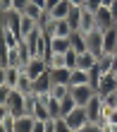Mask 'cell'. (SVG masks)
Wrapping results in <instances>:
<instances>
[{
  "instance_id": "13",
  "label": "cell",
  "mask_w": 117,
  "mask_h": 132,
  "mask_svg": "<svg viewBox=\"0 0 117 132\" xmlns=\"http://www.w3.org/2000/svg\"><path fill=\"white\" fill-rule=\"evenodd\" d=\"M50 51L53 53H67V51H72V38L50 36Z\"/></svg>"
},
{
  "instance_id": "2",
  "label": "cell",
  "mask_w": 117,
  "mask_h": 132,
  "mask_svg": "<svg viewBox=\"0 0 117 132\" xmlns=\"http://www.w3.org/2000/svg\"><path fill=\"white\" fill-rule=\"evenodd\" d=\"M65 120H67V125L72 127L74 132H76V130H81V127H84V125L89 122V113H86V106H76L72 113H67V115H65Z\"/></svg>"
},
{
  "instance_id": "32",
  "label": "cell",
  "mask_w": 117,
  "mask_h": 132,
  "mask_svg": "<svg viewBox=\"0 0 117 132\" xmlns=\"http://www.w3.org/2000/svg\"><path fill=\"white\" fill-rule=\"evenodd\" d=\"M55 132H74V130L67 125L65 118H55Z\"/></svg>"
},
{
  "instance_id": "9",
  "label": "cell",
  "mask_w": 117,
  "mask_h": 132,
  "mask_svg": "<svg viewBox=\"0 0 117 132\" xmlns=\"http://www.w3.org/2000/svg\"><path fill=\"white\" fill-rule=\"evenodd\" d=\"M117 51V24L103 31V53H115Z\"/></svg>"
},
{
  "instance_id": "3",
  "label": "cell",
  "mask_w": 117,
  "mask_h": 132,
  "mask_svg": "<svg viewBox=\"0 0 117 132\" xmlns=\"http://www.w3.org/2000/svg\"><path fill=\"white\" fill-rule=\"evenodd\" d=\"M69 94L74 96V101L79 106H86L89 101L93 98V94H96V89L91 87V84H79V87H69Z\"/></svg>"
},
{
  "instance_id": "11",
  "label": "cell",
  "mask_w": 117,
  "mask_h": 132,
  "mask_svg": "<svg viewBox=\"0 0 117 132\" xmlns=\"http://www.w3.org/2000/svg\"><path fill=\"white\" fill-rule=\"evenodd\" d=\"M0 41L5 43V48H17V46H19V36L14 34L10 27L0 24Z\"/></svg>"
},
{
  "instance_id": "45",
  "label": "cell",
  "mask_w": 117,
  "mask_h": 132,
  "mask_svg": "<svg viewBox=\"0 0 117 132\" xmlns=\"http://www.w3.org/2000/svg\"><path fill=\"white\" fill-rule=\"evenodd\" d=\"M100 3H103V5H105V7H110V5H112V3H115V0H100Z\"/></svg>"
},
{
  "instance_id": "5",
  "label": "cell",
  "mask_w": 117,
  "mask_h": 132,
  "mask_svg": "<svg viewBox=\"0 0 117 132\" xmlns=\"http://www.w3.org/2000/svg\"><path fill=\"white\" fill-rule=\"evenodd\" d=\"M45 70H48V60H45V58H31L26 63V67H24V72L31 77V79H36V77L43 75Z\"/></svg>"
},
{
  "instance_id": "39",
  "label": "cell",
  "mask_w": 117,
  "mask_h": 132,
  "mask_svg": "<svg viewBox=\"0 0 117 132\" xmlns=\"http://www.w3.org/2000/svg\"><path fill=\"white\" fill-rule=\"evenodd\" d=\"M5 77H7V65L0 63V84H5Z\"/></svg>"
},
{
  "instance_id": "1",
  "label": "cell",
  "mask_w": 117,
  "mask_h": 132,
  "mask_svg": "<svg viewBox=\"0 0 117 132\" xmlns=\"http://www.w3.org/2000/svg\"><path fill=\"white\" fill-rule=\"evenodd\" d=\"M103 111H105V101H103V96L98 94H93V98L86 103V113H89V120L91 122H103L105 120V115H103Z\"/></svg>"
},
{
  "instance_id": "25",
  "label": "cell",
  "mask_w": 117,
  "mask_h": 132,
  "mask_svg": "<svg viewBox=\"0 0 117 132\" xmlns=\"http://www.w3.org/2000/svg\"><path fill=\"white\" fill-rule=\"evenodd\" d=\"M76 106H79V103H76V101H74V96H72V94H67L65 98L60 101V111H62V118H65L67 113H72V111H74Z\"/></svg>"
},
{
  "instance_id": "41",
  "label": "cell",
  "mask_w": 117,
  "mask_h": 132,
  "mask_svg": "<svg viewBox=\"0 0 117 132\" xmlns=\"http://www.w3.org/2000/svg\"><path fill=\"white\" fill-rule=\"evenodd\" d=\"M7 113H10V111H7V106H0V122L7 118Z\"/></svg>"
},
{
  "instance_id": "23",
  "label": "cell",
  "mask_w": 117,
  "mask_h": 132,
  "mask_svg": "<svg viewBox=\"0 0 117 132\" xmlns=\"http://www.w3.org/2000/svg\"><path fill=\"white\" fill-rule=\"evenodd\" d=\"M45 106H48V113H50V118H62V111H60V101L57 98H53L50 94H45Z\"/></svg>"
},
{
  "instance_id": "20",
  "label": "cell",
  "mask_w": 117,
  "mask_h": 132,
  "mask_svg": "<svg viewBox=\"0 0 117 132\" xmlns=\"http://www.w3.org/2000/svg\"><path fill=\"white\" fill-rule=\"evenodd\" d=\"M34 115L36 120H50V113H48V106H45V98L43 96H38V101H36V108H34Z\"/></svg>"
},
{
  "instance_id": "22",
  "label": "cell",
  "mask_w": 117,
  "mask_h": 132,
  "mask_svg": "<svg viewBox=\"0 0 117 132\" xmlns=\"http://www.w3.org/2000/svg\"><path fill=\"white\" fill-rule=\"evenodd\" d=\"M41 27L36 19H31V17H26V14H22V41L31 34V31H36V29Z\"/></svg>"
},
{
  "instance_id": "43",
  "label": "cell",
  "mask_w": 117,
  "mask_h": 132,
  "mask_svg": "<svg viewBox=\"0 0 117 132\" xmlns=\"http://www.w3.org/2000/svg\"><path fill=\"white\" fill-rule=\"evenodd\" d=\"M60 3V0H48V3H45V10H50V7H55Z\"/></svg>"
},
{
  "instance_id": "31",
  "label": "cell",
  "mask_w": 117,
  "mask_h": 132,
  "mask_svg": "<svg viewBox=\"0 0 117 132\" xmlns=\"http://www.w3.org/2000/svg\"><path fill=\"white\" fill-rule=\"evenodd\" d=\"M76 55H79V53H74V51H67V53H65V65H67L69 70L76 67Z\"/></svg>"
},
{
  "instance_id": "28",
  "label": "cell",
  "mask_w": 117,
  "mask_h": 132,
  "mask_svg": "<svg viewBox=\"0 0 117 132\" xmlns=\"http://www.w3.org/2000/svg\"><path fill=\"white\" fill-rule=\"evenodd\" d=\"M53 67H67L65 65V53H50V58H48V70Z\"/></svg>"
},
{
  "instance_id": "35",
  "label": "cell",
  "mask_w": 117,
  "mask_h": 132,
  "mask_svg": "<svg viewBox=\"0 0 117 132\" xmlns=\"http://www.w3.org/2000/svg\"><path fill=\"white\" fill-rule=\"evenodd\" d=\"M100 5H103L100 0H86V5H84V7H86V10H91V12H96Z\"/></svg>"
},
{
  "instance_id": "30",
  "label": "cell",
  "mask_w": 117,
  "mask_h": 132,
  "mask_svg": "<svg viewBox=\"0 0 117 132\" xmlns=\"http://www.w3.org/2000/svg\"><path fill=\"white\" fill-rule=\"evenodd\" d=\"M12 94V87H7V84H0V106H7V98Z\"/></svg>"
},
{
  "instance_id": "29",
  "label": "cell",
  "mask_w": 117,
  "mask_h": 132,
  "mask_svg": "<svg viewBox=\"0 0 117 132\" xmlns=\"http://www.w3.org/2000/svg\"><path fill=\"white\" fill-rule=\"evenodd\" d=\"M19 72H22V70L19 67H7V77H5V84H7V87H17V79H19Z\"/></svg>"
},
{
  "instance_id": "4",
  "label": "cell",
  "mask_w": 117,
  "mask_h": 132,
  "mask_svg": "<svg viewBox=\"0 0 117 132\" xmlns=\"http://www.w3.org/2000/svg\"><path fill=\"white\" fill-rule=\"evenodd\" d=\"M84 38H86V48L91 53H96V55L103 53V29H93V31L84 34Z\"/></svg>"
},
{
  "instance_id": "44",
  "label": "cell",
  "mask_w": 117,
  "mask_h": 132,
  "mask_svg": "<svg viewBox=\"0 0 117 132\" xmlns=\"http://www.w3.org/2000/svg\"><path fill=\"white\" fill-rule=\"evenodd\" d=\"M31 3H36L38 7H43V10H45V3H48V0H31Z\"/></svg>"
},
{
  "instance_id": "47",
  "label": "cell",
  "mask_w": 117,
  "mask_h": 132,
  "mask_svg": "<svg viewBox=\"0 0 117 132\" xmlns=\"http://www.w3.org/2000/svg\"><path fill=\"white\" fill-rule=\"evenodd\" d=\"M112 75H115V79H117V72H112Z\"/></svg>"
},
{
  "instance_id": "14",
  "label": "cell",
  "mask_w": 117,
  "mask_h": 132,
  "mask_svg": "<svg viewBox=\"0 0 117 132\" xmlns=\"http://www.w3.org/2000/svg\"><path fill=\"white\" fill-rule=\"evenodd\" d=\"M98 67L103 75L115 72V53H100L98 55Z\"/></svg>"
},
{
  "instance_id": "17",
  "label": "cell",
  "mask_w": 117,
  "mask_h": 132,
  "mask_svg": "<svg viewBox=\"0 0 117 132\" xmlns=\"http://www.w3.org/2000/svg\"><path fill=\"white\" fill-rule=\"evenodd\" d=\"M69 75H72V70H69V67H53L50 70L53 84H69Z\"/></svg>"
},
{
  "instance_id": "40",
  "label": "cell",
  "mask_w": 117,
  "mask_h": 132,
  "mask_svg": "<svg viewBox=\"0 0 117 132\" xmlns=\"http://www.w3.org/2000/svg\"><path fill=\"white\" fill-rule=\"evenodd\" d=\"M110 12H112V19H115V24H117V0L110 5Z\"/></svg>"
},
{
  "instance_id": "15",
  "label": "cell",
  "mask_w": 117,
  "mask_h": 132,
  "mask_svg": "<svg viewBox=\"0 0 117 132\" xmlns=\"http://www.w3.org/2000/svg\"><path fill=\"white\" fill-rule=\"evenodd\" d=\"M96 63H98V55L91 53V51H84V53L76 55V67H81V70H91Z\"/></svg>"
},
{
  "instance_id": "7",
  "label": "cell",
  "mask_w": 117,
  "mask_h": 132,
  "mask_svg": "<svg viewBox=\"0 0 117 132\" xmlns=\"http://www.w3.org/2000/svg\"><path fill=\"white\" fill-rule=\"evenodd\" d=\"M93 29H98V24H96V12H91V10H86V7H81L79 31H81V34H89V31H93Z\"/></svg>"
},
{
  "instance_id": "12",
  "label": "cell",
  "mask_w": 117,
  "mask_h": 132,
  "mask_svg": "<svg viewBox=\"0 0 117 132\" xmlns=\"http://www.w3.org/2000/svg\"><path fill=\"white\" fill-rule=\"evenodd\" d=\"M69 10H72V3H69V0H60L55 7H50V10H45V12H48L53 19H67Z\"/></svg>"
},
{
  "instance_id": "18",
  "label": "cell",
  "mask_w": 117,
  "mask_h": 132,
  "mask_svg": "<svg viewBox=\"0 0 117 132\" xmlns=\"http://www.w3.org/2000/svg\"><path fill=\"white\" fill-rule=\"evenodd\" d=\"M79 84H91L89 82V70L74 67L72 75H69V87H79Z\"/></svg>"
},
{
  "instance_id": "16",
  "label": "cell",
  "mask_w": 117,
  "mask_h": 132,
  "mask_svg": "<svg viewBox=\"0 0 117 132\" xmlns=\"http://www.w3.org/2000/svg\"><path fill=\"white\" fill-rule=\"evenodd\" d=\"M34 125H36V118L26 113L14 120V132H34Z\"/></svg>"
},
{
  "instance_id": "37",
  "label": "cell",
  "mask_w": 117,
  "mask_h": 132,
  "mask_svg": "<svg viewBox=\"0 0 117 132\" xmlns=\"http://www.w3.org/2000/svg\"><path fill=\"white\" fill-rule=\"evenodd\" d=\"M10 10H12V0H0V12L5 14V12H10Z\"/></svg>"
},
{
  "instance_id": "19",
  "label": "cell",
  "mask_w": 117,
  "mask_h": 132,
  "mask_svg": "<svg viewBox=\"0 0 117 132\" xmlns=\"http://www.w3.org/2000/svg\"><path fill=\"white\" fill-rule=\"evenodd\" d=\"M14 89L22 91V94H31V91H34V79H31L24 70L19 72V79H17V87H14Z\"/></svg>"
},
{
  "instance_id": "10",
  "label": "cell",
  "mask_w": 117,
  "mask_h": 132,
  "mask_svg": "<svg viewBox=\"0 0 117 132\" xmlns=\"http://www.w3.org/2000/svg\"><path fill=\"white\" fill-rule=\"evenodd\" d=\"M96 91L100 96H108V94H112V91H117V79H115V75H103V79H100V84L96 87Z\"/></svg>"
},
{
  "instance_id": "26",
  "label": "cell",
  "mask_w": 117,
  "mask_h": 132,
  "mask_svg": "<svg viewBox=\"0 0 117 132\" xmlns=\"http://www.w3.org/2000/svg\"><path fill=\"white\" fill-rule=\"evenodd\" d=\"M48 94H50L53 98H57V101H62V98H65V96L69 94V84H53Z\"/></svg>"
},
{
  "instance_id": "6",
  "label": "cell",
  "mask_w": 117,
  "mask_h": 132,
  "mask_svg": "<svg viewBox=\"0 0 117 132\" xmlns=\"http://www.w3.org/2000/svg\"><path fill=\"white\" fill-rule=\"evenodd\" d=\"M50 87H53V79H50V70H45L43 75H38L36 79H34V94H38V96H45L50 91Z\"/></svg>"
},
{
  "instance_id": "8",
  "label": "cell",
  "mask_w": 117,
  "mask_h": 132,
  "mask_svg": "<svg viewBox=\"0 0 117 132\" xmlns=\"http://www.w3.org/2000/svg\"><path fill=\"white\" fill-rule=\"evenodd\" d=\"M96 24H98V29H110L112 24H115V19H112V12H110V7H105V5H100L98 10H96Z\"/></svg>"
},
{
  "instance_id": "36",
  "label": "cell",
  "mask_w": 117,
  "mask_h": 132,
  "mask_svg": "<svg viewBox=\"0 0 117 132\" xmlns=\"http://www.w3.org/2000/svg\"><path fill=\"white\" fill-rule=\"evenodd\" d=\"M105 120L110 122V125H117V108H110V113L105 115Z\"/></svg>"
},
{
  "instance_id": "27",
  "label": "cell",
  "mask_w": 117,
  "mask_h": 132,
  "mask_svg": "<svg viewBox=\"0 0 117 132\" xmlns=\"http://www.w3.org/2000/svg\"><path fill=\"white\" fill-rule=\"evenodd\" d=\"M79 19H81V7L72 5V10H69V14H67V22H69V27H72L74 31H79Z\"/></svg>"
},
{
  "instance_id": "24",
  "label": "cell",
  "mask_w": 117,
  "mask_h": 132,
  "mask_svg": "<svg viewBox=\"0 0 117 132\" xmlns=\"http://www.w3.org/2000/svg\"><path fill=\"white\" fill-rule=\"evenodd\" d=\"M69 38H72V51H74V53H84V51H89V48H86V38H84L81 31H74Z\"/></svg>"
},
{
  "instance_id": "34",
  "label": "cell",
  "mask_w": 117,
  "mask_h": 132,
  "mask_svg": "<svg viewBox=\"0 0 117 132\" xmlns=\"http://www.w3.org/2000/svg\"><path fill=\"white\" fill-rule=\"evenodd\" d=\"M26 5H29V0H12V10H17V12H22Z\"/></svg>"
},
{
  "instance_id": "38",
  "label": "cell",
  "mask_w": 117,
  "mask_h": 132,
  "mask_svg": "<svg viewBox=\"0 0 117 132\" xmlns=\"http://www.w3.org/2000/svg\"><path fill=\"white\" fill-rule=\"evenodd\" d=\"M45 132H55V118L45 120Z\"/></svg>"
},
{
  "instance_id": "42",
  "label": "cell",
  "mask_w": 117,
  "mask_h": 132,
  "mask_svg": "<svg viewBox=\"0 0 117 132\" xmlns=\"http://www.w3.org/2000/svg\"><path fill=\"white\" fill-rule=\"evenodd\" d=\"M69 3H72L74 7H84V5H86V0H69Z\"/></svg>"
},
{
  "instance_id": "33",
  "label": "cell",
  "mask_w": 117,
  "mask_h": 132,
  "mask_svg": "<svg viewBox=\"0 0 117 132\" xmlns=\"http://www.w3.org/2000/svg\"><path fill=\"white\" fill-rule=\"evenodd\" d=\"M76 132H100V122H86V125H84L81 130H76Z\"/></svg>"
},
{
  "instance_id": "21",
  "label": "cell",
  "mask_w": 117,
  "mask_h": 132,
  "mask_svg": "<svg viewBox=\"0 0 117 132\" xmlns=\"http://www.w3.org/2000/svg\"><path fill=\"white\" fill-rule=\"evenodd\" d=\"M22 14H26V17L36 19V22H41V19H43V14H45V10H43V7H38L36 3H31V0H29V5L24 7V10H22Z\"/></svg>"
},
{
  "instance_id": "46",
  "label": "cell",
  "mask_w": 117,
  "mask_h": 132,
  "mask_svg": "<svg viewBox=\"0 0 117 132\" xmlns=\"http://www.w3.org/2000/svg\"><path fill=\"white\" fill-rule=\"evenodd\" d=\"M0 132H7V130H5V125H3V122H0Z\"/></svg>"
}]
</instances>
